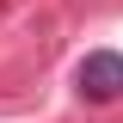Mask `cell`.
<instances>
[{
    "mask_svg": "<svg viewBox=\"0 0 123 123\" xmlns=\"http://www.w3.org/2000/svg\"><path fill=\"white\" fill-rule=\"evenodd\" d=\"M74 92L86 98V105H117V98H123V55H117V49H92V55H80Z\"/></svg>",
    "mask_w": 123,
    "mask_h": 123,
    "instance_id": "1",
    "label": "cell"
}]
</instances>
